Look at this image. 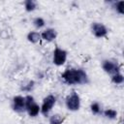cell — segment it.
<instances>
[{"label": "cell", "instance_id": "obj_15", "mask_svg": "<svg viewBox=\"0 0 124 124\" xmlns=\"http://www.w3.org/2000/svg\"><path fill=\"white\" fill-rule=\"evenodd\" d=\"M33 24H34V26L37 27V28H42V27L45 25V20H44L42 17H36V18H34V20H33Z\"/></svg>", "mask_w": 124, "mask_h": 124}, {"label": "cell", "instance_id": "obj_10", "mask_svg": "<svg viewBox=\"0 0 124 124\" xmlns=\"http://www.w3.org/2000/svg\"><path fill=\"white\" fill-rule=\"evenodd\" d=\"M27 39H28L29 42L35 44V43H37V42L40 41V39H41V34H40L39 32H36V31H31V32L28 33Z\"/></svg>", "mask_w": 124, "mask_h": 124}, {"label": "cell", "instance_id": "obj_12", "mask_svg": "<svg viewBox=\"0 0 124 124\" xmlns=\"http://www.w3.org/2000/svg\"><path fill=\"white\" fill-rule=\"evenodd\" d=\"M36 6H37V3L35 1H33V0H26L24 2V7H25V10L27 12L34 11L35 8H36Z\"/></svg>", "mask_w": 124, "mask_h": 124}, {"label": "cell", "instance_id": "obj_1", "mask_svg": "<svg viewBox=\"0 0 124 124\" xmlns=\"http://www.w3.org/2000/svg\"><path fill=\"white\" fill-rule=\"evenodd\" d=\"M63 81L67 84H83L88 82V78L83 70L68 69L61 76Z\"/></svg>", "mask_w": 124, "mask_h": 124}, {"label": "cell", "instance_id": "obj_13", "mask_svg": "<svg viewBox=\"0 0 124 124\" xmlns=\"http://www.w3.org/2000/svg\"><path fill=\"white\" fill-rule=\"evenodd\" d=\"M104 114H105V116H106V117L110 118V119H113V118H115V117H116L117 112H116L114 109L108 108V109H106V110L104 111Z\"/></svg>", "mask_w": 124, "mask_h": 124}, {"label": "cell", "instance_id": "obj_9", "mask_svg": "<svg viewBox=\"0 0 124 124\" xmlns=\"http://www.w3.org/2000/svg\"><path fill=\"white\" fill-rule=\"evenodd\" d=\"M55 37H56V31L52 28H46L41 34V38H43L45 41L47 42H51L52 40L55 39Z\"/></svg>", "mask_w": 124, "mask_h": 124}, {"label": "cell", "instance_id": "obj_4", "mask_svg": "<svg viewBox=\"0 0 124 124\" xmlns=\"http://www.w3.org/2000/svg\"><path fill=\"white\" fill-rule=\"evenodd\" d=\"M55 101H56V99H55V97L53 95H48L44 99L43 105L41 107V111H42V113L44 115H46L50 111V109L55 105Z\"/></svg>", "mask_w": 124, "mask_h": 124}, {"label": "cell", "instance_id": "obj_17", "mask_svg": "<svg viewBox=\"0 0 124 124\" xmlns=\"http://www.w3.org/2000/svg\"><path fill=\"white\" fill-rule=\"evenodd\" d=\"M123 5H124V2H123V1H119V2H117V3L115 4V9H116V11H117L119 14H121V15L124 13Z\"/></svg>", "mask_w": 124, "mask_h": 124}, {"label": "cell", "instance_id": "obj_2", "mask_svg": "<svg viewBox=\"0 0 124 124\" xmlns=\"http://www.w3.org/2000/svg\"><path fill=\"white\" fill-rule=\"evenodd\" d=\"M25 99V108L30 116H37L41 110L39 105H37L34 101V98L31 95H27L24 97Z\"/></svg>", "mask_w": 124, "mask_h": 124}, {"label": "cell", "instance_id": "obj_5", "mask_svg": "<svg viewBox=\"0 0 124 124\" xmlns=\"http://www.w3.org/2000/svg\"><path fill=\"white\" fill-rule=\"evenodd\" d=\"M67 59V52L59 47H56L53 51V63L57 66H61Z\"/></svg>", "mask_w": 124, "mask_h": 124}, {"label": "cell", "instance_id": "obj_14", "mask_svg": "<svg viewBox=\"0 0 124 124\" xmlns=\"http://www.w3.org/2000/svg\"><path fill=\"white\" fill-rule=\"evenodd\" d=\"M123 79H124L123 76H122L121 74H119V73H116V74H114V75L112 76V81H113L114 83H116V84L122 83V82H123Z\"/></svg>", "mask_w": 124, "mask_h": 124}, {"label": "cell", "instance_id": "obj_3", "mask_svg": "<svg viewBox=\"0 0 124 124\" xmlns=\"http://www.w3.org/2000/svg\"><path fill=\"white\" fill-rule=\"evenodd\" d=\"M66 106H67L68 109H70V110H73V111L78 110L80 106L79 96L76 92H72L66 98Z\"/></svg>", "mask_w": 124, "mask_h": 124}, {"label": "cell", "instance_id": "obj_11", "mask_svg": "<svg viewBox=\"0 0 124 124\" xmlns=\"http://www.w3.org/2000/svg\"><path fill=\"white\" fill-rule=\"evenodd\" d=\"M64 118L60 114H53L49 118V124H62Z\"/></svg>", "mask_w": 124, "mask_h": 124}, {"label": "cell", "instance_id": "obj_8", "mask_svg": "<svg viewBox=\"0 0 124 124\" xmlns=\"http://www.w3.org/2000/svg\"><path fill=\"white\" fill-rule=\"evenodd\" d=\"M13 107L16 111H23L25 108V99L22 96H16L13 99Z\"/></svg>", "mask_w": 124, "mask_h": 124}, {"label": "cell", "instance_id": "obj_7", "mask_svg": "<svg viewBox=\"0 0 124 124\" xmlns=\"http://www.w3.org/2000/svg\"><path fill=\"white\" fill-rule=\"evenodd\" d=\"M102 67L103 69L105 70V72L108 73V74H116L118 73V65L116 62H113V61H110V60H105L102 64Z\"/></svg>", "mask_w": 124, "mask_h": 124}, {"label": "cell", "instance_id": "obj_16", "mask_svg": "<svg viewBox=\"0 0 124 124\" xmlns=\"http://www.w3.org/2000/svg\"><path fill=\"white\" fill-rule=\"evenodd\" d=\"M91 110L94 114H99L101 112V107L98 103H93L91 105Z\"/></svg>", "mask_w": 124, "mask_h": 124}, {"label": "cell", "instance_id": "obj_6", "mask_svg": "<svg viewBox=\"0 0 124 124\" xmlns=\"http://www.w3.org/2000/svg\"><path fill=\"white\" fill-rule=\"evenodd\" d=\"M92 31H93L94 35H95L96 37H99V38L106 36L107 33H108L107 27H106L104 24L99 23V22H94V23H92Z\"/></svg>", "mask_w": 124, "mask_h": 124}]
</instances>
